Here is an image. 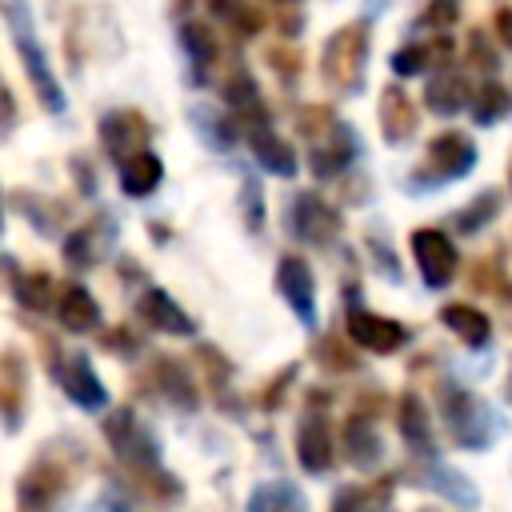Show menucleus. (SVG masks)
<instances>
[{
	"instance_id": "f257e3e1",
	"label": "nucleus",
	"mask_w": 512,
	"mask_h": 512,
	"mask_svg": "<svg viewBox=\"0 0 512 512\" xmlns=\"http://www.w3.org/2000/svg\"><path fill=\"white\" fill-rule=\"evenodd\" d=\"M80 472H84V452L72 440L44 444L40 456L16 480V504H20V512H52L56 500L76 488Z\"/></svg>"
},
{
	"instance_id": "f03ea898",
	"label": "nucleus",
	"mask_w": 512,
	"mask_h": 512,
	"mask_svg": "<svg viewBox=\"0 0 512 512\" xmlns=\"http://www.w3.org/2000/svg\"><path fill=\"white\" fill-rule=\"evenodd\" d=\"M0 16H4L8 32H12V44H16V56H20L24 72H28V84L36 88L40 104H44L52 116H60V112L68 108L64 84L56 80V72H52V64H48V52H44V44H40V32H36V24H32L28 4H24V0H0Z\"/></svg>"
},
{
	"instance_id": "7ed1b4c3",
	"label": "nucleus",
	"mask_w": 512,
	"mask_h": 512,
	"mask_svg": "<svg viewBox=\"0 0 512 512\" xmlns=\"http://www.w3.org/2000/svg\"><path fill=\"white\" fill-rule=\"evenodd\" d=\"M364 64H368V20H352L336 28L324 40L320 52V76L336 92H360L364 84Z\"/></svg>"
},
{
	"instance_id": "20e7f679",
	"label": "nucleus",
	"mask_w": 512,
	"mask_h": 512,
	"mask_svg": "<svg viewBox=\"0 0 512 512\" xmlns=\"http://www.w3.org/2000/svg\"><path fill=\"white\" fill-rule=\"evenodd\" d=\"M104 440H108V448H112L116 464H120L128 476L164 468L156 436L148 432V424H144L132 408H116V412H108V416H104Z\"/></svg>"
},
{
	"instance_id": "39448f33",
	"label": "nucleus",
	"mask_w": 512,
	"mask_h": 512,
	"mask_svg": "<svg viewBox=\"0 0 512 512\" xmlns=\"http://www.w3.org/2000/svg\"><path fill=\"white\" fill-rule=\"evenodd\" d=\"M284 224L304 244H332L340 236V212L328 200H320L316 192H296L284 212Z\"/></svg>"
},
{
	"instance_id": "423d86ee",
	"label": "nucleus",
	"mask_w": 512,
	"mask_h": 512,
	"mask_svg": "<svg viewBox=\"0 0 512 512\" xmlns=\"http://www.w3.org/2000/svg\"><path fill=\"white\" fill-rule=\"evenodd\" d=\"M276 292L284 296V304L292 308V316L304 328L316 324V276H312L304 256L288 252V256L276 260Z\"/></svg>"
},
{
	"instance_id": "0eeeda50",
	"label": "nucleus",
	"mask_w": 512,
	"mask_h": 512,
	"mask_svg": "<svg viewBox=\"0 0 512 512\" xmlns=\"http://www.w3.org/2000/svg\"><path fill=\"white\" fill-rule=\"evenodd\" d=\"M56 380H60L64 396H68L76 408H84V412L108 408V388H104V380L96 376L88 352H68V356H60V360H56Z\"/></svg>"
},
{
	"instance_id": "6e6552de",
	"label": "nucleus",
	"mask_w": 512,
	"mask_h": 512,
	"mask_svg": "<svg viewBox=\"0 0 512 512\" xmlns=\"http://www.w3.org/2000/svg\"><path fill=\"white\" fill-rule=\"evenodd\" d=\"M412 256L420 264V276L428 288H444L456 280V268H460V256H456V244L436 232V228H416L412 232Z\"/></svg>"
},
{
	"instance_id": "1a4fd4ad",
	"label": "nucleus",
	"mask_w": 512,
	"mask_h": 512,
	"mask_svg": "<svg viewBox=\"0 0 512 512\" xmlns=\"http://www.w3.org/2000/svg\"><path fill=\"white\" fill-rule=\"evenodd\" d=\"M348 336L352 344L376 352V356H392L408 344V328L400 320H388V316H376L360 304H348Z\"/></svg>"
},
{
	"instance_id": "9d476101",
	"label": "nucleus",
	"mask_w": 512,
	"mask_h": 512,
	"mask_svg": "<svg viewBox=\"0 0 512 512\" xmlns=\"http://www.w3.org/2000/svg\"><path fill=\"white\" fill-rule=\"evenodd\" d=\"M444 420L456 432V440L468 448H484L492 440V412L460 388H444Z\"/></svg>"
},
{
	"instance_id": "9b49d317",
	"label": "nucleus",
	"mask_w": 512,
	"mask_h": 512,
	"mask_svg": "<svg viewBox=\"0 0 512 512\" xmlns=\"http://www.w3.org/2000/svg\"><path fill=\"white\" fill-rule=\"evenodd\" d=\"M472 164H476V144L464 132H444L428 144L424 172H412V176H428L432 184H448V180H460L464 172H472Z\"/></svg>"
},
{
	"instance_id": "f8f14e48",
	"label": "nucleus",
	"mask_w": 512,
	"mask_h": 512,
	"mask_svg": "<svg viewBox=\"0 0 512 512\" xmlns=\"http://www.w3.org/2000/svg\"><path fill=\"white\" fill-rule=\"evenodd\" d=\"M148 140H152V124L136 108H116L100 120V144L116 160H128L132 152H144Z\"/></svg>"
},
{
	"instance_id": "ddd939ff",
	"label": "nucleus",
	"mask_w": 512,
	"mask_h": 512,
	"mask_svg": "<svg viewBox=\"0 0 512 512\" xmlns=\"http://www.w3.org/2000/svg\"><path fill=\"white\" fill-rule=\"evenodd\" d=\"M112 240H116V220H112L108 212H96L84 228H76V232L64 236L60 252H64V260H68L72 268H92L96 260L108 256Z\"/></svg>"
},
{
	"instance_id": "4468645a",
	"label": "nucleus",
	"mask_w": 512,
	"mask_h": 512,
	"mask_svg": "<svg viewBox=\"0 0 512 512\" xmlns=\"http://www.w3.org/2000/svg\"><path fill=\"white\" fill-rule=\"evenodd\" d=\"M24 404H28V368L16 348L0 352V424L16 432L24 424Z\"/></svg>"
},
{
	"instance_id": "2eb2a0df",
	"label": "nucleus",
	"mask_w": 512,
	"mask_h": 512,
	"mask_svg": "<svg viewBox=\"0 0 512 512\" xmlns=\"http://www.w3.org/2000/svg\"><path fill=\"white\" fill-rule=\"evenodd\" d=\"M136 316L152 328V332H164V336H196V320L164 292V288H144L136 296Z\"/></svg>"
},
{
	"instance_id": "dca6fc26",
	"label": "nucleus",
	"mask_w": 512,
	"mask_h": 512,
	"mask_svg": "<svg viewBox=\"0 0 512 512\" xmlns=\"http://www.w3.org/2000/svg\"><path fill=\"white\" fill-rule=\"evenodd\" d=\"M220 96L228 104V112L244 124V128H260V124H272L268 120V108H264V96L256 88V80L236 64L232 72H224V84H220Z\"/></svg>"
},
{
	"instance_id": "f3484780",
	"label": "nucleus",
	"mask_w": 512,
	"mask_h": 512,
	"mask_svg": "<svg viewBox=\"0 0 512 512\" xmlns=\"http://www.w3.org/2000/svg\"><path fill=\"white\" fill-rule=\"evenodd\" d=\"M356 132L348 128V124H332L324 136H316V144H312V156H308V164H312V172L320 176V180H328V176H336V172H344L348 168V160L356 156Z\"/></svg>"
},
{
	"instance_id": "a211bd4d",
	"label": "nucleus",
	"mask_w": 512,
	"mask_h": 512,
	"mask_svg": "<svg viewBox=\"0 0 512 512\" xmlns=\"http://www.w3.org/2000/svg\"><path fill=\"white\" fill-rule=\"evenodd\" d=\"M332 432H328V424H324V416H304L300 420V428H296V460H300V468L308 472V476H320V472H328L332 468Z\"/></svg>"
},
{
	"instance_id": "6ab92c4d",
	"label": "nucleus",
	"mask_w": 512,
	"mask_h": 512,
	"mask_svg": "<svg viewBox=\"0 0 512 512\" xmlns=\"http://www.w3.org/2000/svg\"><path fill=\"white\" fill-rule=\"evenodd\" d=\"M248 152L256 156L260 168H268L272 176H296V148L272 132V124H260V128H248Z\"/></svg>"
},
{
	"instance_id": "aec40b11",
	"label": "nucleus",
	"mask_w": 512,
	"mask_h": 512,
	"mask_svg": "<svg viewBox=\"0 0 512 512\" xmlns=\"http://www.w3.org/2000/svg\"><path fill=\"white\" fill-rule=\"evenodd\" d=\"M180 44H184L188 64H192V84H208V72H212V64L220 60V40H216V32H212L204 20H184V24H180Z\"/></svg>"
},
{
	"instance_id": "412c9836",
	"label": "nucleus",
	"mask_w": 512,
	"mask_h": 512,
	"mask_svg": "<svg viewBox=\"0 0 512 512\" xmlns=\"http://www.w3.org/2000/svg\"><path fill=\"white\" fill-rule=\"evenodd\" d=\"M148 380L156 384L160 396H168L176 408H196V384H192V372L176 360V356H156L152 368H148Z\"/></svg>"
},
{
	"instance_id": "4be33fe9",
	"label": "nucleus",
	"mask_w": 512,
	"mask_h": 512,
	"mask_svg": "<svg viewBox=\"0 0 512 512\" xmlns=\"http://www.w3.org/2000/svg\"><path fill=\"white\" fill-rule=\"evenodd\" d=\"M380 132L388 144H404L416 132V108L400 84H388L380 92Z\"/></svg>"
},
{
	"instance_id": "5701e85b",
	"label": "nucleus",
	"mask_w": 512,
	"mask_h": 512,
	"mask_svg": "<svg viewBox=\"0 0 512 512\" xmlns=\"http://www.w3.org/2000/svg\"><path fill=\"white\" fill-rule=\"evenodd\" d=\"M56 320L68 328V332H92L100 324V304L96 296L84 288V284H68L60 296H56Z\"/></svg>"
},
{
	"instance_id": "b1692460",
	"label": "nucleus",
	"mask_w": 512,
	"mask_h": 512,
	"mask_svg": "<svg viewBox=\"0 0 512 512\" xmlns=\"http://www.w3.org/2000/svg\"><path fill=\"white\" fill-rule=\"evenodd\" d=\"M160 180H164V164L148 148L144 152H132L128 160H120V192L124 196H136V200L140 196H152L160 188Z\"/></svg>"
},
{
	"instance_id": "393cba45",
	"label": "nucleus",
	"mask_w": 512,
	"mask_h": 512,
	"mask_svg": "<svg viewBox=\"0 0 512 512\" xmlns=\"http://www.w3.org/2000/svg\"><path fill=\"white\" fill-rule=\"evenodd\" d=\"M396 420H400V436L412 452L420 456H436V444H432V424H428V408L420 396L404 392L400 396V408H396Z\"/></svg>"
},
{
	"instance_id": "a878e982",
	"label": "nucleus",
	"mask_w": 512,
	"mask_h": 512,
	"mask_svg": "<svg viewBox=\"0 0 512 512\" xmlns=\"http://www.w3.org/2000/svg\"><path fill=\"white\" fill-rule=\"evenodd\" d=\"M244 512H308V500L288 480H264V484H256L248 492Z\"/></svg>"
},
{
	"instance_id": "bb28decb",
	"label": "nucleus",
	"mask_w": 512,
	"mask_h": 512,
	"mask_svg": "<svg viewBox=\"0 0 512 512\" xmlns=\"http://www.w3.org/2000/svg\"><path fill=\"white\" fill-rule=\"evenodd\" d=\"M344 452H348V460L356 464V468H376L380 464V456H384V444H380V436L372 432V420L368 416H348V424H344Z\"/></svg>"
},
{
	"instance_id": "cd10ccee",
	"label": "nucleus",
	"mask_w": 512,
	"mask_h": 512,
	"mask_svg": "<svg viewBox=\"0 0 512 512\" xmlns=\"http://www.w3.org/2000/svg\"><path fill=\"white\" fill-rule=\"evenodd\" d=\"M440 320H444L468 348H484L488 336H492V320H488L480 308H472V304H448V308L440 312Z\"/></svg>"
},
{
	"instance_id": "c85d7f7f",
	"label": "nucleus",
	"mask_w": 512,
	"mask_h": 512,
	"mask_svg": "<svg viewBox=\"0 0 512 512\" xmlns=\"http://www.w3.org/2000/svg\"><path fill=\"white\" fill-rule=\"evenodd\" d=\"M424 100H428V108L436 116H456L464 108V100H468V80L456 76V72H436L428 80V88H424Z\"/></svg>"
},
{
	"instance_id": "c756f323",
	"label": "nucleus",
	"mask_w": 512,
	"mask_h": 512,
	"mask_svg": "<svg viewBox=\"0 0 512 512\" xmlns=\"http://www.w3.org/2000/svg\"><path fill=\"white\" fill-rule=\"evenodd\" d=\"M12 296L24 312H48L52 308V276L44 268H24L12 284Z\"/></svg>"
},
{
	"instance_id": "7c9ffc66",
	"label": "nucleus",
	"mask_w": 512,
	"mask_h": 512,
	"mask_svg": "<svg viewBox=\"0 0 512 512\" xmlns=\"http://www.w3.org/2000/svg\"><path fill=\"white\" fill-rule=\"evenodd\" d=\"M128 480H132V488H136L140 496H148L156 508H172V504H180V496H184V484H180L168 468L136 472V476H128Z\"/></svg>"
},
{
	"instance_id": "2f4dec72",
	"label": "nucleus",
	"mask_w": 512,
	"mask_h": 512,
	"mask_svg": "<svg viewBox=\"0 0 512 512\" xmlns=\"http://www.w3.org/2000/svg\"><path fill=\"white\" fill-rule=\"evenodd\" d=\"M208 12L220 16L236 36H256L264 28L260 8H252L248 0H208Z\"/></svg>"
},
{
	"instance_id": "473e14b6",
	"label": "nucleus",
	"mask_w": 512,
	"mask_h": 512,
	"mask_svg": "<svg viewBox=\"0 0 512 512\" xmlns=\"http://www.w3.org/2000/svg\"><path fill=\"white\" fill-rule=\"evenodd\" d=\"M496 216H500V192H496V188H484V192L456 216V228H460V232H480V228H484L488 220H496Z\"/></svg>"
},
{
	"instance_id": "72a5a7b5",
	"label": "nucleus",
	"mask_w": 512,
	"mask_h": 512,
	"mask_svg": "<svg viewBox=\"0 0 512 512\" xmlns=\"http://www.w3.org/2000/svg\"><path fill=\"white\" fill-rule=\"evenodd\" d=\"M508 92L496 84V80H488L480 92H476V100H472V116H476V124H496V120H504L508 116Z\"/></svg>"
},
{
	"instance_id": "f704fd0d",
	"label": "nucleus",
	"mask_w": 512,
	"mask_h": 512,
	"mask_svg": "<svg viewBox=\"0 0 512 512\" xmlns=\"http://www.w3.org/2000/svg\"><path fill=\"white\" fill-rule=\"evenodd\" d=\"M428 484H432L436 492H444L448 500H456V504H464V508H476V488H472L464 476L448 472L444 464H432V472H428Z\"/></svg>"
},
{
	"instance_id": "c9c22d12",
	"label": "nucleus",
	"mask_w": 512,
	"mask_h": 512,
	"mask_svg": "<svg viewBox=\"0 0 512 512\" xmlns=\"http://www.w3.org/2000/svg\"><path fill=\"white\" fill-rule=\"evenodd\" d=\"M196 124H200V132L208 136V144H212L216 152L232 148V136H236L232 120H224V116H212V108H196Z\"/></svg>"
},
{
	"instance_id": "e433bc0d",
	"label": "nucleus",
	"mask_w": 512,
	"mask_h": 512,
	"mask_svg": "<svg viewBox=\"0 0 512 512\" xmlns=\"http://www.w3.org/2000/svg\"><path fill=\"white\" fill-rule=\"evenodd\" d=\"M196 360L204 364V376H208L212 392H216V396H220V404H224V384H228V376H232V364H228V360H224L216 348H208V344L196 352Z\"/></svg>"
},
{
	"instance_id": "4c0bfd02",
	"label": "nucleus",
	"mask_w": 512,
	"mask_h": 512,
	"mask_svg": "<svg viewBox=\"0 0 512 512\" xmlns=\"http://www.w3.org/2000/svg\"><path fill=\"white\" fill-rule=\"evenodd\" d=\"M240 204H244V224H248V232H260V228H264V192H260L256 180H244Z\"/></svg>"
},
{
	"instance_id": "58836bf2",
	"label": "nucleus",
	"mask_w": 512,
	"mask_h": 512,
	"mask_svg": "<svg viewBox=\"0 0 512 512\" xmlns=\"http://www.w3.org/2000/svg\"><path fill=\"white\" fill-rule=\"evenodd\" d=\"M428 68V48L424 44H408V48H400L396 56H392V72L396 76H416V72H424Z\"/></svg>"
},
{
	"instance_id": "ea45409f",
	"label": "nucleus",
	"mask_w": 512,
	"mask_h": 512,
	"mask_svg": "<svg viewBox=\"0 0 512 512\" xmlns=\"http://www.w3.org/2000/svg\"><path fill=\"white\" fill-rule=\"evenodd\" d=\"M316 356H320V364H328L332 372H348V368H356V360L336 344V336H328V340H316Z\"/></svg>"
},
{
	"instance_id": "a19ab883",
	"label": "nucleus",
	"mask_w": 512,
	"mask_h": 512,
	"mask_svg": "<svg viewBox=\"0 0 512 512\" xmlns=\"http://www.w3.org/2000/svg\"><path fill=\"white\" fill-rule=\"evenodd\" d=\"M292 380H296V364H288V368H280V372H276V380H272V384H268V388H264V392L256 396V400H260V408H264V412H272V408H280V400H284V388H288Z\"/></svg>"
},
{
	"instance_id": "79ce46f5",
	"label": "nucleus",
	"mask_w": 512,
	"mask_h": 512,
	"mask_svg": "<svg viewBox=\"0 0 512 512\" xmlns=\"http://www.w3.org/2000/svg\"><path fill=\"white\" fill-rule=\"evenodd\" d=\"M100 344H104L108 352H116V356H136V352H140V340H136L132 328H108V332L100 336Z\"/></svg>"
},
{
	"instance_id": "37998d69",
	"label": "nucleus",
	"mask_w": 512,
	"mask_h": 512,
	"mask_svg": "<svg viewBox=\"0 0 512 512\" xmlns=\"http://www.w3.org/2000/svg\"><path fill=\"white\" fill-rule=\"evenodd\" d=\"M16 120H20V108H16V96H12V88H8V80L0 76V140L16 128Z\"/></svg>"
},
{
	"instance_id": "c03bdc74",
	"label": "nucleus",
	"mask_w": 512,
	"mask_h": 512,
	"mask_svg": "<svg viewBox=\"0 0 512 512\" xmlns=\"http://www.w3.org/2000/svg\"><path fill=\"white\" fill-rule=\"evenodd\" d=\"M268 64L280 72V76H296L300 72V52L296 48H284V44H276V48H268Z\"/></svg>"
},
{
	"instance_id": "a18cd8bd",
	"label": "nucleus",
	"mask_w": 512,
	"mask_h": 512,
	"mask_svg": "<svg viewBox=\"0 0 512 512\" xmlns=\"http://www.w3.org/2000/svg\"><path fill=\"white\" fill-rule=\"evenodd\" d=\"M364 496L368 492H360V488H340L336 500H332V512H360L364 508Z\"/></svg>"
},
{
	"instance_id": "49530a36",
	"label": "nucleus",
	"mask_w": 512,
	"mask_h": 512,
	"mask_svg": "<svg viewBox=\"0 0 512 512\" xmlns=\"http://www.w3.org/2000/svg\"><path fill=\"white\" fill-rule=\"evenodd\" d=\"M496 36L504 40V48H512V8H500L496 12Z\"/></svg>"
},
{
	"instance_id": "de8ad7c7",
	"label": "nucleus",
	"mask_w": 512,
	"mask_h": 512,
	"mask_svg": "<svg viewBox=\"0 0 512 512\" xmlns=\"http://www.w3.org/2000/svg\"><path fill=\"white\" fill-rule=\"evenodd\" d=\"M16 276H20V268H16V260L12 256H0V280L12 288L16 284Z\"/></svg>"
},
{
	"instance_id": "09e8293b",
	"label": "nucleus",
	"mask_w": 512,
	"mask_h": 512,
	"mask_svg": "<svg viewBox=\"0 0 512 512\" xmlns=\"http://www.w3.org/2000/svg\"><path fill=\"white\" fill-rule=\"evenodd\" d=\"M108 512H132V508H124V504H120V500L112 496V500H108Z\"/></svg>"
},
{
	"instance_id": "8fccbe9b",
	"label": "nucleus",
	"mask_w": 512,
	"mask_h": 512,
	"mask_svg": "<svg viewBox=\"0 0 512 512\" xmlns=\"http://www.w3.org/2000/svg\"><path fill=\"white\" fill-rule=\"evenodd\" d=\"M172 8H176V12H188V8H192V0H172Z\"/></svg>"
},
{
	"instance_id": "3c124183",
	"label": "nucleus",
	"mask_w": 512,
	"mask_h": 512,
	"mask_svg": "<svg viewBox=\"0 0 512 512\" xmlns=\"http://www.w3.org/2000/svg\"><path fill=\"white\" fill-rule=\"evenodd\" d=\"M276 4H296V0H276Z\"/></svg>"
},
{
	"instance_id": "603ef678",
	"label": "nucleus",
	"mask_w": 512,
	"mask_h": 512,
	"mask_svg": "<svg viewBox=\"0 0 512 512\" xmlns=\"http://www.w3.org/2000/svg\"><path fill=\"white\" fill-rule=\"evenodd\" d=\"M0 228H4V208H0Z\"/></svg>"
}]
</instances>
